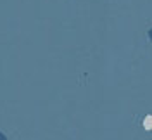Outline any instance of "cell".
<instances>
[{
  "instance_id": "6da1fadb",
  "label": "cell",
  "mask_w": 152,
  "mask_h": 140,
  "mask_svg": "<svg viewBox=\"0 0 152 140\" xmlns=\"http://www.w3.org/2000/svg\"><path fill=\"white\" fill-rule=\"evenodd\" d=\"M143 126H145V130H152V116H147L143 119Z\"/></svg>"
},
{
  "instance_id": "7a4b0ae2",
  "label": "cell",
  "mask_w": 152,
  "mask_h": 140,
  "mask_svg": "<svg viewBox=\"0 0 152 140\" xmlns=\"http://www.w3.org/2000/svg\"><path fill=\"white\" fill-rule=\"evenodd\" d=\"M0 140H7V137H5L4 133H0Z\"/></svg>"
},
{
  "instance_id": "3957f363",
  "label": "cell",
  "mask_w": 152,
  "mask_h": 140,
  "mask_svg": "<svg viewBox=\"0 0 152 140\" xmlns=\"http://www.w3.org/2000/svg\"><path fill=\"white\" fill-rule=\"evenodd\" d=\"M149 38H151V40H152V29H151V31H149Z\"/></svg>"
}]
</instances>
